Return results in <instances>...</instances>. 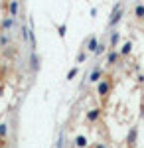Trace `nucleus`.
<instances>
[{
	"mask_svg": "<svg viewBox=\"0 0 144 148\" xmlns=\"http://www.w3.org/2000/svg\"><path fill=\"white\" fill-rule=\"evenodd\" d=\"M85 59H87V53H85V51H81V53H77V63H83Z\"/></svg>",
	"mask_w": 144,
	"mask_h": 148,
	"instance_id": "a211bd4d",
	"label": "nucleus"
},
{
	"mask_svg": "<svg viewBox=\"0 0 144 148\" xmlns=\"http://www.w3.org/2000/svg\"><path fill=\"white\" fill-rule=\"evenodd\" d=\"M2 95H4V87L0 85V97H2Z\"/></svg>",
	"mask_w": 144,
	"mask_h": 148,
	"instance_id": "4be33fe9",
	"label": "nucleus"
},
{
	"mask_svg": "<svg viewBox=\"0 0 144 148\" xmlns=\"http://www.w3.org/2000/svg\"><path fill=\"white\" fill-rule=\"evenodd\" d=\"M134 18H138V20L144 18V4H136V8H134Z\"/></svg>",
	"mask_w": 144,
	"mask_h": 148,
	"instance_id": "ddd939ff",
	"label": "nucleus"
},
{
	"mask_svg": "<svg viewBox=\"0 0 144 148\" xmlns=\"http://www.w3.org/2000/svg\"><path fill=\"white\" fill-rule=\"evenodd\" d=\"M111 89H112L111 79H101L99 85H97V93H99V97H103V99H105V97L111 93Z\"/></svg>",
	"mask_w": 144,
	"mask_h": 148,
	"instance_id": "f03ea898",
	"label": "nucleus"
},
{
	"mask_svg": "<svg viewBox=\"0 0 144 148\" xmlns=\"http://www.w3.org/2000/svg\"><path fill=\"white\" fill-rule=\"evenodd\" d=\"M6 134H8V125L6 123H0V136L6 138Z\"/></svg>",
	"mask_w": 144,
	"mask_h": 148,
	"instance_id": "2eb2a0df",
	"label": "nucleus"
},
{
	"mask_svg": "<svg viewBox=\"0 0 144 148\" xmlns=\"http://www.w3.org/2000/svg\"><path fill=\"white\" fill-rule=\"evenodd\" d=\"M99 116H101V109H91L87 113V121L89 123H95V121H99Z\"/></svg>",
	"mask_w": 144,
	"mask_h": 148,
	"instance_id": "6e6552de",
	"label": "nucleus"
},
{
	"mask_svg": "<svg viewBox=\"0 0 144 148\" xmlns=\"http://www.w3.org/2000/svg\"><path fill=\"white\" fill-rule=\"evenodd\" d=\"M142 22H144V18H142Z\"/></svg>",
	"mask_w": 144,
	"mask_h": 148,
	"instance_id": "5701e85b",
	"label": "nucleus"
},
{
	"mask_svg": "<svg viewBox=\"0 0 144 148\" xmlns=\"http://www.w3.org/2000/svg\"><path fill=\"white\" fill-rule=\"evenodd\" d=\"M130 51H132V42H124V44H122V47H121V51H119V53H121V56H128V53H130Z\"/></svg>",
	"mask_w": 144,
	"mask_h": 148,
	"instance_id": "1a4fd4ad",
	"label": "nucleus"
},
{
	"mask_svg": "<svg viewBox=\"0 0 144 148\" xmlns=\"http://www.w3.org/2000/svg\"><path fill=\"white\" fill-rule=\"evenodd\" d=\"M4 144H6V142H4V138L0 136V148H4Z\"/></svg>",
	"mask_w": 144,
	"mask_h": 148,
	"instance_id": "aec40b11",
	"label": "nucleus"
},
{
	"mask_svg": "<svg viewBox=\"0 0 144 148\" xmlns=\"http://www.w3.org/2000/svg\"><path fill=\"white\" fill-rule=\"evenodd\" d=\"M30 67H32L34 71H38V69H40V59H38V56H36V53H32V56H30Z\"/></svg>",
	"mask_w": 144,
	"mask_h": 148,
	"instance_id": "9b49d317",
	"label": "nucleus"
},
{
	"mask_svg": "<svg viewBox=\"0 0 144 148\" xmlns=\"http://www.w3.org/2000/svg\"><path fill=\"white\" fill-rule=\"evenodd\" d=\"M101 77H103V71H101L99 67H95L91 73H89V81H91V83H99Z\"/></svg>",
	"mask_w": 144,
	"mask_h": 148,
	"instance_id": "39448f33",
	"label": "nucleus"
},
{
	"mask_svg": "<svg viewBox=\"0 0 144 148\" xmlns=\"http://www.w3.org/2000/svg\"><path fill=\"white\" fill-rule=\"evenodd\" d=\"M16 24V18H12V16H8V18H4L2 22H0V30H4V32H8L12 26Z\"/></svg>",
	"mask_w": 144,
	"mask_h": 148,
	"instance_id": "20e7f679",
	"label": "nucleus"
},
{
	"mask_svg": "<svg viewBox=\"0 0 144 148\" xmlns=\"http://www.w3.org/2000/svg\"><path fill=\"white\" fill-rule=\"evenodd\" d=\"M6 44H8V36H2L0 38V46H6Z\"/></svg>",
	"mask_w": 144,
	"mask_h": 148,
	"instance_id": "6ab92c4d",
	"label": "nucleus"
},
{
	"mask_svg": "<svg viewBox=\"0 0 144 148\" xmlns=\"http://www.w3.org/2000/svg\"><path fill=\"white\" fill-rule=\"evenodd\" d=\"M57 34H59V38H65V34H67V26H65V24L57 26Z\"/></svg>",
	"mask_w": 144,
	"mask_h": 148,
	"instance_id": "dca6fc26",
	"label": "nucleus"
},
{
	"mask_svg": "<svg viewBox=\"0 0 144 148\" xmlns=\"http://www.w3.org/2000/svg\"><path fill=\"white\" fill-rule=\"evenodd\" d=\"M122 16H124V8H122V4L119 2V4H115V8H112V12H111L109 26H111V28H115V26H117V24L122 20Z\"/></svg>",
	"mask_w": 144,
	"mask_h": 148,
	"instance_id": "f257e3e1",
	"label": "nucleus"
},
{
	"mask_svg": "<svg viewBox=\"0 0 144 148\" xmlns=\"http://www.w3.org/2000/svg\"><path fill=\"white\" fill-rule=\"evenodd\" d=\"M136 136H138V128L132 126V128H130V132H128V136H126V144H128V148L136 146Z\"/></svg>",
	"mask_w": 144,
	"mask_h": 148,
	"instance_id": "7ed1b4c3",
	"label": "nucleus"
},
{
	"mask_svg": "<svg viewBox=\"0 0 144 148\" xmlns=\"http://www.w3.org/2000/svg\"><path fill=\"white\" fill-rule=\"evenodd\" d=\"M119 56H121V53H117V51H109V56H107V63H109V65H115V63L119 61Z\"/></svg>",
	"mask_w": 144,
	"mask_h": 148,
	"instance_id": "9d476101",
	"label": "nucleus"
},
{
	"mask_svg": "<svg viewBox=\"0 0 144 148\" xmlns=\"http://www.w3.org/2000/svg\"><path fill=\"white\" fill-rule=\"evenodd\" d=\"M12 18H18V12H20V2L18 0H10V8H8Z\"/></svg>",
	"mask_w": 144,
	"mask_h": 148,
	"instance_id": "423d86ee",
	"label": "nucleus"
},
{
	"mask_svg": "<svg viewBox=\"0 0 144 148\" xmlns=\"http://www.w3.org/2000/svg\"><path fill=\"white\" fill-rule=\"evenodd\" d=\"M119 40H121L119 32H112V36H111V47H115V46H117V44H119Z\"/></svg>",
	"mask_w": 144,
	"mask_h": 148,
	"instance_id": "4468645a",
	"label": "nucleus"
},
{
	"mask_svg": "<svg viewBox=\"0 0 144 148\" xmlns=\"http://www.w3.org/2000/svg\"><path fill=\"white\" fill-rule=\"evenodd\" d=\"M77 71L79 69L77 67H73V69H69V73H67V79L71 81V79H75V75H77Z\"/></svg>",
	"mask_w": 144,
	"mask_h": 148,
	"instance_id": "f3484780",
	"label": "nucleus"
},
{
	"mask_svg": "<svg viewBox=\"0 0 144 148\" xmlns=\"http://www.w3.org/2000/svg\"><path fill=\"white\" fill-rule=\"evenodd\" d=\"M87 136H83V134H81V136H77L75 138V146L77 148H87Z\"/></svg>",
	"mask_w": 144,
	"mask_h": 148,
	"instance_id": "f8f14e48",
	"label": "nucleus"
},
{
	"mask_svg": "<svg viewBox=\"0 0 144 148\" xmlns=\"http://www.w3.org/2000/svg\"><path fill=\"white\" fill-rule=\"evenodd\" d=\"M99 47V40L95 38V36H91L87 42V51H91V53H95V49Z\"/></svg>",
	"mask_w": 144,
	"mask_h": 148,
	"instance_id": "0eeeda50",
	"label": "nucleus"
},
{
	"mask_svg": "<svg viewBox=\"0 0 144 148\" xmlns=\"http://www.w3.org/2000/svg\"><path fill=\"white\" fill-rule=\"evenodd\" d=\"M95 148H107L105 144H95Z\"/></svg>",
	"mask_w": 144,
	"mask_h": 148,
	"instance_id": "412c9836",
	"label": "nucleus"
}]
</instances>
